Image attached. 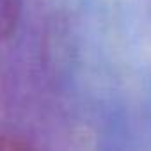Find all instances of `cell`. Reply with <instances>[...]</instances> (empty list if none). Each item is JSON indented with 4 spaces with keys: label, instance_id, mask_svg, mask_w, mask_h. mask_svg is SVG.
<instances>
[{
    "label": "cell",
    "instance_id": "obj_1",
    "mask_svg": "<svg viewBox=\"0 0 151 151\" xmlns=\"http://www.w3.org/2000/svg\"><path fill=\"white\" fill-rule=\"evenodd\" d=\"M23 0H0V41L9 39L20 23Z\"/></svg>",
    "mask_w": 151,
    "mask_h": 151
},
{
    "label": "cell",
    "instance_id": "obj_2",
    "mask_svg": "<svg viewBox=\"0 0 151 151\" xmlns=\"http://www.w3.org/2000/svg\"><path fill=\"white\" fill-rule=\"evenodd\" d=\"M32 146L23 140L22 137H11V135H0V151H27Z\"/></svg>",
    "mask_w": 151,
    "mask_h": 151
}]
</instances>
